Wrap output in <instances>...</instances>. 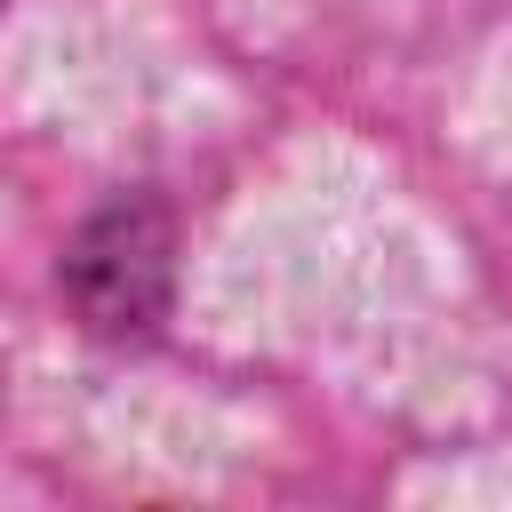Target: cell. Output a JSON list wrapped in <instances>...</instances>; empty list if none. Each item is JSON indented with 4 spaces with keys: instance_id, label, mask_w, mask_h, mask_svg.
Here are the masks:
<instances>
[]
</instances>
